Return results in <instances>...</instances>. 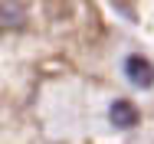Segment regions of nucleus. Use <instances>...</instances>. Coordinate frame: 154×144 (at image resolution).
Listing matches in <instances>:
<instances>
[{
	"mask_svg": "<svg viewBox=\"0 0 154 144\" xmlns=\"http://www.w3.org/2000/svg\"><path fill=\"white\" fill-rule=\"evenodd\" d=\"M108 118H112V124H115V128H134V124H138V112H134V105H131V102H125V98L112 102Z\"/></svg>",
	"mask_w": 154,
	"mask_h": 144,
	"instance_id": "obj_3",
	"label": "nucleus"
},
{
	"mask_svg": "<svg viewBox=\"0 0 154 144\" xmlns=\"http://www.w3.org/2000/svg\"><path fill=\"white\" fill-rule=\"evenodd\" d=\"M125 75H128L138 88H151L154 85V66H151V59L128 56V59H125Z\"/></svg>",
	"mask_w": 154,
	"mask_h": 144,
	"instance_id": "obj_1",
	"label": "nucleus"
},
{
	"mask_svg": "<svg viewBox=\"0 0 154 144\" xmlns=\"http://www.w3.org/2000/svg\"><path fill=\"white\" fill-rule=\"evenodd\" d=\"M26 23V10H23V3H17V0H3L0 3V29H17Z\"/></svg>",
	"mask_w": 154,
	"mask_h": 144,
	"instance_id": "obj_2",
	"label": "nucleus"
}]
</instances>
